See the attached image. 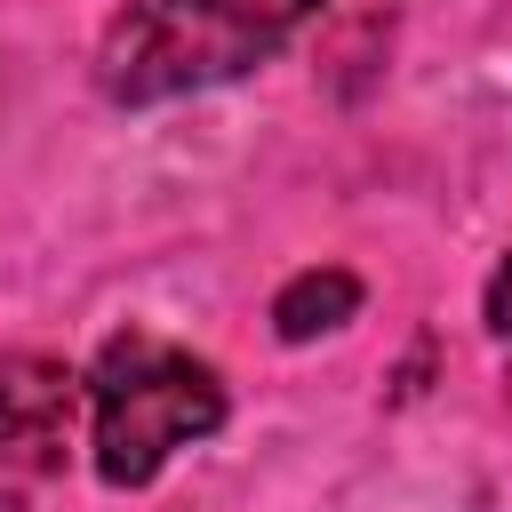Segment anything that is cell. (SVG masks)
I'll return each mask as SVG.
<instances>
[{"instance_id":"cell-4","label":"cell","mask_w":512,"mask_h":512,"mask_svg":"<svg viewBox=\"0 0 512 512\" xmlns=\"http://www.w3.org/2000/svg\"><path fill=\"white\" fill-rule=\"evenodd\" d=\"M352 312H360V280H352L344 264H312V272H296V280L272 296V328H280V344L336 336Z\"/></svg>"},{"instance_id":"cell-3","label":"cell","mask_w":512,"mask_h":512,"mask_svg":"<svg viewBox=\"0 0 512 512\" xmlns=\"http://www.w3.org/2000/svg\"><path fill=\"white\" fill-rule=\"evenodd\" d=\"M72 416H80V376L64 360H48V352H8L0 360V464L64 472Z\"/></svg>"},{"instance_id":"cell-6","label":"cell","mask_w":512,"mask_h":512,"mask_svg":"<svg viewBox=\"0 0 512 512\" xmlns=\"http://www.w3.org/2000/svg\"><path fill=\"white\" fill-rule=\"evenodd\" d=\"M0 512H24V504H16V496H8V488H0Z\"/></svg>"},{"instance_id":"cell-2","label":"cell","mask_w":512,"mask_h":512,"mask_svg":"<svg viewBox=\"0 0 512 512\" xmlns=\"http://www.w3.org/2000/svg\"><path fill=\"white\" fill-rule=\"evenodd\" d=\"M88 400H96V472L104 488H152L160 464L192 440H208L224 424V384L208 360H192L184 344L168 336H112L96 352V376H88Z\"/></svg>"},{"instance_id":"cell-5","label":"cell","mask_w":512,"mask_h":512,"mask_svg":"<svg viewBox=\"0 0 512 512\" xmlns=\"http://www.w3.org/2000/svg\"><path fill=\"white\" fill-rule=\"evenodd\" d=\"M480 312H488V328H496V336H512V256L488 272V304H480Z\"/></svg>"},{"instance_id":"cell-1","label":"cell","mask_w":512,"mask_h":512,"mask_svg":"<svg viewBox=\"0 0 512 512\" xmlns=\"http://www.w3.org/2000/svg\"><path fill=\"white\" fill-rule=\"evenodd\" d=\"M320 0H128L104 32L96 88L112 104H160L264 64Z\"/></svg>"}]
</instances>
